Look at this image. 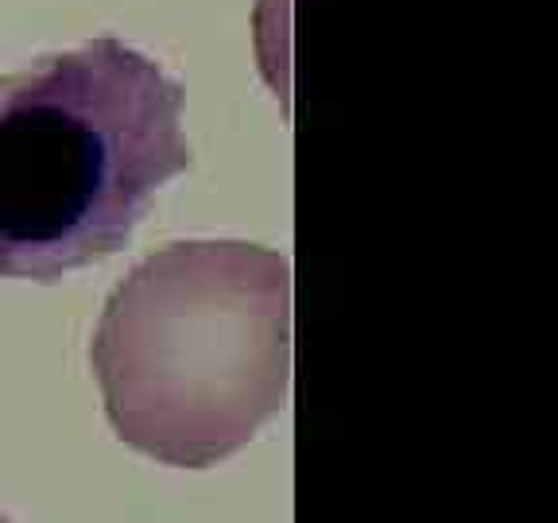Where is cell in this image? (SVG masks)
Masks as SVG:
<instances>
[{"label":"cell","instance_id":"3","mask_svg":"<svg viewBox=\"0 0 558 523\" xmlns=\"http://www.w3.org/2000/svg\"><path fill=\"white\" fill-rule=\"evenodd\" d=\"M0 523H12V520H9V515H4V512H0Z\"/></svg>","mask_w":558,"mask_h":523},{"label":"cell","instance_id":"2","mask_svg":"<svg viewBox=\"0 0 558 523\" xmlns=\"http://www.w3.org/2000/svg\"><path fill=\"white\" fill-rule=\"evenodd\" d=\"M186 167L183 89L121 39L0 78V276L59 283L109 260Z\"/></svg>","mask_w":558,"mask_h":523},{"label":"cell","instance_id":"1","mask_svg":"<svg viewBox=\"0 0 558 523\" xmlns=\"http://www.w3.org/2000/svg\"><path fill=\"white\" fill-rule=\"evenodd\" d=\"M89 357L132 450L226 462L288 400L291 264L244 241L167 244L109 295Z\"/></svg>","mask_w":558,"mask_h":523}]
</instances>
